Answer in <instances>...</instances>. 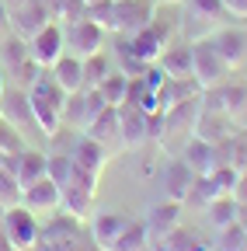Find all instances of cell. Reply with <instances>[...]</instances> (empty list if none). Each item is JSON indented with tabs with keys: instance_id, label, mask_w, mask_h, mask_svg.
Wrapping results in <instances>:
<instances>
[{
	"instance_id": "obj_2",
	"label": "cell",
	"mask_w": 247,
	"mask_h": 251,
	"mask_svg": "<svg viewBox=\"0 0 247 251\" xmlns=\"http://www.w3.org/2000/svg\"><path fill=\"white\" fill-rule=\"evenodd\" d=\"M4 237L11 241L14 251H35L39 248V234H42V224H39V216L32 209H24L21 202L4 209Z\"/></svg>"
},
{
	"instance_id": "obj_4",
	"label": "cell",
	"mask_w": 247,
	"mask_h": 251,
	"mask_svg": "<svg viewBox=\"0 0 247 251\" xmlns=\"http://www.w3.org/2000/svg\"><path fill=\"white\" fill-rule=\"evenodd\" d=\"M63 39H67V52L77 56V59H87L101 52L105 46V28H98L90 18H77V21H67L63 25Z\"/></svg>"
},
{
	"instance_id": "obj_38",
	"label": "cell",
	"mask_w": 247,
	"mask_h": 251,
	"mask_svg": "<svg viewBox=\"0 0 247 251\" xmlns=\"http://www.w3.org/2000/svg\"><path fill=\"white\" fill-rule=\"evenodd\" d=\"M233 199L240 202V206H247V168L240 171V178H237V188H233Z\"/></svg>"
},
{
	"instance_id": "obj_23",
	"label": "cell",
	"mask_w": 247,
	"mask_h": 251,
	"mask_svg": "<svg viewBox=\"0 0 247 251\" xmlns=\"http://www.w3.org/2000/svg\"><path fill=\"white\" fill-rule=\"evenodd\" d=\"M90 140H98L105 147L118 143V105H108L105 112H98V119H90V126L84 129Z\"/></svg>"
},
{
	"instance_id": "obj_28",
	"label": "cell",
	"mask_w": 247,
	"mask_h": 251,
	"mask_svg": "<svg viewBox=\"0 0 247 251\" xmlns=\"http://www.w3.org/2000/svg\"><path fill=\"white\" fill-rule=\"evenodd\" d=\"M42 4H45L49 18H52V21H59V25L77 21V18H84V11H87L84 0H42Z\"/></svg>"
},
{
	"instance_id": "obj_22",
	"label": "cell",
	"mask_w": 247,
	"mask_h": 251,
	"mask_svg": "<svg viewBox=\"0 0 247 251\" xmlns=\"http://www.w3.org/2000/svg\"><path fill=\"white\" fill-rule=\"evenodd\" d=\"M45 168H49V153H42V150H21L18 171H14V181L21 185V192H24L28 185L42 181L45 178Z\"/></svg>"
},
{
	"instance_id": "obj_17",
	"label": "cell",
	"mask_w": 247,
	"mask_h": 251,
	"mask_svg": "<svg viewBox=\"0 0 247 251\" xmlns=\"http://www.w3.org/2000/svg\"><path fill=\"white\" fill-rule=\"evenodd\" d=\"M157 67L164 70L167 80H195L192 77V46H184V42H171L160 59H157Z\"/></svg>"
},
{
	"instance_id": "obj_42",
	"label": "cell",
	"mask_w": 247,
	"mask_h": 251,
	"mask_svg": "<svg viewBox=\"0 0 247 251\" xmlns=\"http://www.w3.org/2000/svg\"><path fill=\"white\" fill-rule=\"evenodd\" d=\"M0 94H4V74H0Z\"/></svg>"
},
{
	"instance_id": "obj_39",
	"label": "cell",
	"mask_w": 247,
	"mask_h": 251,
	"mask_svg": "<svg viewBox=\"0 0 247 251\" xmlns=\"http://www.w3.org/2000/svg\"><path fill=\"white\" fill-rule=\"evenodd\" d=\"M11 31V11H7V4L0 0V35H7Z\"/></svg>"
},
{
	"instance_id": "obj_27",
	"label": "cell",
	"mask_w": 247,
	"mask_h": 251,
	"mask_svg": "<svg viewBox=\"0 0 247 251\" xmlns=\"http://www.w3.org/2000/svg\"><path fill=\"white\" fill-rule=\"evenodd\" d=\"M126 87H129V74H126V70H112V74L98 84L101 98H105L108 105H122V101H126Z\"/></svg>"
},
{
	"instance_id": "obj_26",
	"label": "cell",
	"mask_w": 247,
	"mask_h": 251,
	"mask_svg": "<svg viewBox=\"0 0 247 251\" xmlns=\"http://www.w3.org/2000/svg\"><path fill=\"white\" fill-rule=\"evenodd\" d=\"M32 56H28V42L21 35H4V42H0V67L4 70H18L21 63H28Z\"/></svg>"
},
{
	"instance_id": "obj_18",
	"label": "cell",
	"mask_w": 247,
	"mask_h": 251,
	"mask_svg": "<svg viewBox=\"0 0 247 251\" xmlns=\"http://www.w3.org/2000/svg\"><path fill=\"white\" fill-rule=\"evenodd\" d=\"M129 224L126 213H90V241H94L98 248H112L115 237L122 234V227Z\"/></svg>"
},
{
	"instance_id": "obj_41",
	"label": "cell",
	"mask_w": 247,
	"mask_h": 251,
	"mask_svg": "<svg viewBox=\"0 0 247 251\" xmlns=\"http://www.w3.org/2000/svg\"><path fill=\"white\" fill-rule=\"evenodd\" d=\"M153 4H167V7H174V4H181V0H153Z\"/></svg>"
},
{
	"instance_id": "obj_25",
	"label": "cell",
	"mask_w": 247,
	"mask_h": 251,
	"mask_svg": "<svg viewBox=\"0 0 247 251\" xmlns=\"http://www.w3.org/2000/svg\"><path fill=\"white\" fill-rule=\"evenodd\" d=\"M146 244H150L146 224H143V220H133V216H129V224L122 227V234L115 237V244H112L108 251H143Z\"/></svg>"
},
{
	"instance_id": "obj_36",
	"label": "cell",
	"mask_w": 247,
	"mask_h": 251,
	"mask_svg": "<svg viewBox=\"0 0 247 251\" xmlns=\"http://www.w3.org/2000/svg\"><path fill=\"white\" fill-rule=\"evenodd\" d=\"M21 150H24V140H21V133L14 129V126L0 122V153H21Z\"/></svg>"
},
{
	"instance_id": "obj_10",
	"label": "cell",
	"mask_w": 247,
	"mask_h": 251,
	"mask_svg": "<svg viewBox=\"0 0 247 251\" xmlns=\"http://www.w3.org/2000/svg\"><path fill=\"white\" fill-rule=\"evenodd\" d=\"M181 161L188 164L195 175H212L223 164V157H220V147L216 143H209L202 136H188V143L181 147Z\"/></svg>"
},
{
	"instance_id": "obj_21",
	"label": "cell",
	"mask_w": 247,
	"mask_h": 251,
	"mask_svg": "<svg viewBox=\"0 0 247 251\" xmlns=\"http://www.w3.org/2000/svg\"><path fill=\"white\" fill-rule=\"evenodd\" d=\"M59 209H63L70 220L84 224V220H90V213H94V192H90V188H80V185H67L63 199H59Z\"/></svg>"
},
{
	"instance_id": "obj_16",
	"label": "cell",
	"mask_w": 247,
	"mask_h": 251,
	"mask_svg": "<svg viewBox=\"0 0 247 251\" xmlns=\"http://www.w3.org/2000/svg\"><path fill=\"white\" fill-rule=\"evenodd\" d=\"M209 42H212V49L220 52V59L226 63L230 70L240 67V63L247 59V35H244V31H237V28H220V31H212Z\"/></svg>"
},
{
	"instance_id": "obj_43",
	"label": "cell",
	"mask_w": 247,
	"mask_h": 251,
	"mask_svg": "<svg viewBox=\"0 0 247 251\" xmlns=\"http://www.w3.org/2000/svg\"><path fill=\"white\" fill-rule=\"evenodd\" d=\"M84 4H98V0H84Z\"/></svg>"
},
{
	"instance_id": "obj_12",
	"label": "cell",
	"mask_w": 247,
	"mask_h": 251,
	"mask_svg": "<svg viewBox=\"0 0 247 251\" xmlns=\"http://www.w3.org/2000/svg\"><path fill=\"white\" fill-rule=\"evenodd\" d=\"M212 98H209V105L216 108V112H223L233 126H247V87H212L209 91Z\"/></svg>"
},
{
	"instance_id": "obj_29",
	"label": "cell",
	"mask_w": 247,
	"mask_h": 251,
	"mask_svg": "<svg viewBox=\"0 0 247 251\" xmlns=\"http://www.w3.org/2000/svg\"><path fill=\"white\" fill-rule=\"evenodd\" d=\"M212 251H247V224H230L220 230V237H216Z\"/></svg>"
},
{
	"instance_id": "obj_20",
	"label": "cell",
	"mask_w": 247,
	"mask_h": 251,
	"mask_svg": "<svg viewBox=\"0 0 247 251\" xmlns=\"http://www.w3.org/2000/svg\"><path fill=\"white\" fill-rule=\"evenodd\" d=\"M49 74H52V80L63 87L67 94L84 91V59H77V56H70V52L59 56L52 67H49Z\"/></svg>"
},
{
	"instance_id": "obj_6",
	"label": "cell",
	"mask_w": 247,
	"mask_h": 251,
	"mask_svg": "<svg viewBox=\"0 0 247 251\" xmlns=\"http://www.w3.org/2000/svg\"><path fill=\"white\" fill-rule=\"evenodd\" d=\"M118 143L126 150H139L150 143V115L139 105H118Z\"/></svg>"
},
{
	"instance_id": "obj_32",
	"label": "cell",
	"mask_w": 247,
	"mask_h": 251,
	"mask_svg": "<svg viewBox=\"0 0 247 251\" xmlns=\"http://www.w3.org/2000/svg\"><path fill=\"white\" fill-rule=\"evenodd\" d=\"M70 175H73V161L70 153H49V168H45V178L56 181L59 188L70 185Z\"/></svg>"
},
{
	"instance_id": "obj_8",
	"label": "cell",
	"mask_w": 247,
	"mask_h": 251,
	"mask_svg": "<svg viewBox=\"0 0 247 251\" xmlns=\"http://www.w3.org/2000/svg\"><path fill=\"white\" fill-rule=\"evenodd\" d=\"M59 199H63V188H59L56 181H49V178L28 185L24 192H21V206L32 209L35 216H52V213H59Z\"/></svg>"
},
{
	"instance_id": "obj_1",
	"label": "cell",
	"mask_w": 247,
	"mask_h": 251,
	"mask_svg": "<svg viewBox=\"0 0 247 251\" xmlns=\"http://www.w3.org/2000/svg\"><path fill=\"white\" fill-rule=\"evenodd\" d=\"M28 101H32V115L35 126L45 136H59L63 129V105H67V91L52 80V74H39L32 84H28Z\"/></svg>"
},
{
	"instance_id": "obj_14",
	"label": "cell",
	"mask_w": 247,
	"mask_h": 251,
	"mask_svg": "<svg viewBox=\"0 0 247 251\" xmlns=\"http://www.w3.org/2000/svg\"><path fill=\"white\" fill-rule=\"evenodd\" d=\"M146 248H153V251H212V244H209V237H202L199 230H192V227H174V230H167L164 237H157V241H150Z\"/></svg>"
},
{
	"instance_id": "obj_9",
	"label": "cell",
	"mask_w": 247,
	"mask_h": 251,
	"mask_svg": "<svg viewBox=\"0 0 247 251\" xmlns=\"http://www.w3.org/2000/svg\"><path fill=\"white\" fill-rule=\"evenodd\" d=\"M153 21V0H115V31L133 35Z\"/></svg>"
},
{
	"instance_id": "obj_30",
	"label": "cell",
	"mask_w": 247,
	"mask_h": 251,
	"mask_svg": "<svg viewBox=\"0 0 247 251\" xmlns=\"http://www.w3.org/2000/svg\"><path fill=\"white\" fill-rule=\"evenodd\" d=\"M63 126H70V129H80L87 126V108H84V91H73L67 94V105H63Z\"/></svg>"
},
{
	"instance_id": "obj_3",
	"label": "cell",
	"mask_w": 247,
	"mask_h": 251,
	"mask_svg": "<svg viewBox=\"0 0 247 251\" xmlns=\"http://www.w3.org/2000/svg\"><path fill=\"white\" fill-rule=\"evenodd\" d=\"M226 74H230V67L220 59V52L212 49L209 39L192 42V77H195V84H199L202 91L220 87V84L226 80Z\"/></svg>"
},
{
	"instance_id": "obj_35",
	"label": "cell",
	"mask_w": 247,
	"mask_h": 251,
	"mask_svg": "<svg viewBox=\"0 0 247 251\" xmlns=\"http://www.w3.org/2000/svg\"><path fill=\"white\" fill-rule=\"evenodd\" d=\"M21 202V185L14 181V175L0 171V209H11Z\"/></svg>"
},
{
	"instance_id": "obj_33",
	"label": "cell",
	"mask_w": 247,
	"mask_h": 251,
	"mask_svg": "<svg viewBox=\"0 0 247 251\" xmlns=\"http://www.w3.org/2000/svg\"><path fill=\"white\" fill-rule=\"evenodd\" d=\"M84 18H90L98 28H105V31H115V0H98V4H87Z\"/></svg>"
},
{
	"instance_id": "obj_34",
	"label": "cell",
	"mask_w": 247,
	"mask_h": 251,
	"mask_svg": "<svg viewBox=\"0 0 247 251\" xmlns=\"http://www.w3.org/2000/svg\"><path fill=\"white\" fill-rule=\"evenodd\" d=\"M188 11H192L199 21H216V18H226L223 0H188Z\"/></svg>"
},
{
	"instance_id": "obj_31",
	"label": "cell",
	"mask_w": 247,
	"mask_h": 251,
	"mask_svg": "<svg viewBox=\"0 0 247 251\" xmlns=\"http://www.w3.org/2000/svg\"><path fill=\"white\" fill-rule=\"evenodd\" d=\"M108 74H112V63L105 52H94V56L84 59V87H98Z\"/></svg>"
},
{
	"instance_id": "obj_5",
	"label": "cell",
	"mask_w": 247,
	"mask_h": 251,
	"mask_svg": "<svg viewBox=\"0 0 247 251\" xmlns=\"http://www.w3.org/2000/svg\"><path fill=\"white\" fill-rule=\"evenodd\" d=\"M63 52H67V39H63V25L59 21H49L42 31H35V35L28 39V56H32V63L42 67V70H49Z\"/></svg>"
},
{
	"instance_id": "obj_24",
	"label": "cell",
	"mask_w": 247,
	"mask_h": 251,
	"mask_svg": "<svg viewBox=\"0 0 247 251\" xmlns=\"http://www.w3.org/2000/svg\"><path fill=\"white\" fill-rule=\"evenodd\" d=\"M240 213H244V206H240L233 196H220V199H212V202L205 206L209 227H216V230H223V227L237 224V220H240Z\"/></svg>"
},
{
	"instance_id": "obj_40",
	"label": "cell",
	"mask_w": 247,
	"mask_h": 251,
	"mask_svg": "<svg viewBox=\"0 0 247 251\" xmlns=\"http://www.w3.org/2000/svg\"><path fill=\"white\" fill-rule=\"evenodd\" d=\"M0 251H14V248H11V241L4 237V230H0Z\"/></svg>"
},
{
	"instance_id": "obj_7",
	"label": "cell",
	"mask_w": 247,
	"mask_h": 251,
	"mask_svg": "<svg viewBox=\"0 0 247 251\" xmlns=\"http://www.w3.org/2000/svg\"><path fill=\"white\" fill-rule=\"evenodd\" d=\"M7 11H11V28H14V35H21L24 42L52 21L42 0H18V4H11Z\"/></svg>"
},
{
	"instance_id": "obj_37",
	"label": "cell",
	"mask_w": 247,
	"mask_h": 251,
	"mask_svg": "<svg viewBox=\"0 0 247 251\" xmlns=\"http://www.w3.org/2000/svg\"><path fill=\"white\" fill-rule=\"evenodd\" d=\"M223 7L230 18H247V0H223Z\"/></svg>"
},
{
	"instance_id": "obj_13",
	"label": "cell",
	"mask_w": 247,
	"mask_h": 251,
	"mask_svg": "<svg viewBox=\"0 0 247 251\" xmlns=\"http://www.w3.org/2000/svg\"><path fill=\"white\" fill-rule=\"evenodd\" d=\"M70 161L80 168V171H90V175H101L105 164H108V147L98 143V140H90L87 133L77 136V143L70 147Z\"/></svg>"
},
{
	"instance_id": "obj_19",
	"label": "cell",
	"mask_w": 247,
	"mask_h": 251,
	"mask_svg": "<svg viewBox=\"0 0 247 251\" xmlns=\"http://www.w3.org/2000/svg\"><path fill=\"white\" fill-rule=\"evenodd\" d=\"M146 234H150V241H157V237H164L167 230H174L178 224H181V202H171V199H164V202H157L150 213H146Z\"/></svg>"
},
{
	"instance_id": "obj_11",
	"label": "cell",
	"mask_w": 247,
	"mask_h": 251,
	"mask_svg": "<svg viewBox=\"0 0 247 251\" xmlns=\"http://www.w3.org/2000/svg\"><path fill=\"white\" fill-rule=\"evenodd\" d=\"M0 122L14 126V129H32L35 126V115H32V101H28V91L14 87V91H4L0 94Z\"/></svg>"
},
{
	"instance_id": "obj_15",
	"label": "cell",
	"mask_w": 247,
	"mask_h": 251,
	"mask_svg": "<svg viewBox=\"0 0 247 251\" xmlns=\"http://www.w3.org/2000/svg\"><path fill=\"white\" fill-rule=\"evenodd\" d=\"M192 185H195V171L184 164L181 157H174V161L164 164V196H167L171 202H181V206H184V199H188V192H192Z\"/></svg>"
}]
</instances>
